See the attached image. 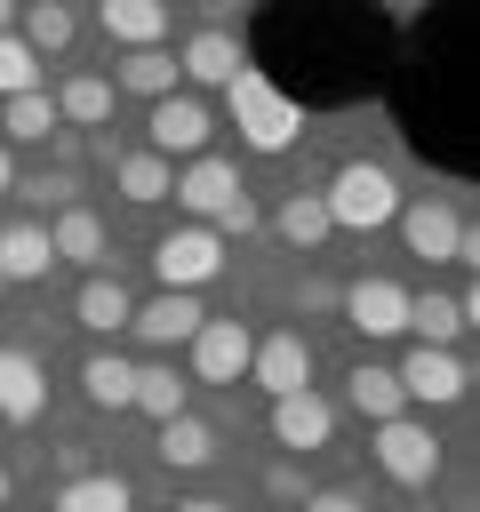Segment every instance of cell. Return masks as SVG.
I'll return each instance as SVG.
<instances>
[{"instance_id":"6da1fadb","label":"cell","mask_w":480,"mask_h":512,"mask_svg":"<svg viewBox=\"0 0 480 512\" xmlns=\"http://www.w3.org/2000/svg\"><path fill=\"white\" fill-rule=\"evenodd\" d=\"M320 200H328V224L336 232H384L400 216V176L384 160H344Z\"/></svg>"},{"instance_id":"7a4b0ae2","label":"cell","mask_w":480,"mask_h":512,"mask_svg":"<svg viewBox=\"0 0 480 512\" xmlns=\"http://www.w3.org/2000/svg\"><path fill=\"white\" fill-rule=\"evenodd\" d=\"M224 96H232V128H240V144L248 152H288L296 144V128H304V112H296V96H280L264 72H232L224 80Z\"/></svg>"},{"instance_id":"3957f363","label":"cell","mask_w":480,"mask_h":512,"mask_svg":"<svg viewBox=\"0 0 480 512\" xmlns=\"http://www.w3.org/2000/svg\"><path fill=\"white\" fill-rule=\"evenodd\" d=\"M376 464H384L392 488H432V472H440V432L400 408V416L376 424Z\"/></svg>"},{"instance_id":"277c9868","label":"cell","mask_w":480,"mask_h":512,"mask_svg":"<svg viewBox=\"0 0 480 512\" xmlns=\"http://www.w3.org/2000/svg\"><path fill=\"white\" fill-rule=\"evenodd\" d=\"M392 224H400L408 256H424V264H464V256H472V224H464L448 200H432V192H424V200H400Z\"/></svg>"},{"instance_id":"5b68a950","label":"cell","mask_w":480,"mask_h":512,"mask_svg":"<svg viewBox=\"0 0 480 512\" xmlns=\"http://www.w3.org/2000/svg\"><path fill=\"white\" fill-rule=\"evenodd\" d=\"M152 272H160V288H208L216 272H224V240L208 232V224H176V232H160L152 240Z\"/></svg>"},{"instance_id":"8992f818","label":"cell","mask_w":480,"mask_h":512,"mask_svg":"<svg viewBox=\"0 0 480 512\" xmlns=\"http://www.w3.org/2000/svg\"><path fill=\"white\" fill-rule=\"evenodd\" d=\"M336 312H344V328H352V336L384 344V336H400V328H408V288L376 272V280H352V288H336Z\"/></svg>"},{"instance_id":"52a82bcc","label":"cell","mask_w":480,"mask_h":512,"mask_svg":"<svg viewBox=\"0 0 480 512\" xmlns=\"http://www.w3.org/2000/svg\"><path fill=\"white\" fill-rule=\"evenodd\" d=\"M392 376H400V392H408V400H424V408H456V400H464V384H472V368H464V352H456V344H416Z\"/></svg>"},{"instance_id":"ba28073f","label":"cell","mask_w":480,"mask_h":512,"mask_svg":"<svg viewBox=\"0 0 480 512\" xmlns=\"http://www.w3.org/2000/svg\"><path fill=\"white\" fill-rule=\"evenodd\" d=\"M184 352H192V376H200V384H240V376H248L256 336H248L240 320H200Z\"/></svg>"},{"instance_id":"9c48e42d","label":"cell","mask_w":480,"mask_h":512,"mask_svg":"<svg viewBox=\"0 0 480 512\" xmlns=\"http://www.w3.org/2000/svg\"><path fill=\"white\" fill-rule=\"evenodd\" d=\"M248 384L256 392H304L312 384V344L296 336V328H280V336H256V352H248Z\"/></svg>"},{"instance_id":"30bf717a","label":"cell","mask_w":480,"mask_h":512,"mask_svg":"<svg viewBox=\"0 0 480 512\" xmlns=\"http://www.w3.org/2000/svg\"><path fill=\"white\" fill-rule=\"evenodd\" d=\"M272 440L288 448V456H312V448H328L336 440V408L304 384V392H280L272 400Z\"/></svg>"},{"instance_id":"8fae6325","label":"cell","mask_w":480,"mask_h":512,"mask_svg":"<svg viewBox=\"0 0 480 512\" xmlns=\"http://www.w3.org/2000/svg\"><path fill=\"white\" fill-rule=\"evenodd\" d=\"M208 128H216V120H208L200 96H160V104H152V152H160V160H176V152H184V160L208 152Z\"/></svg>"},{"instance_id":"7c38bea8","label":"cell","mask_w":480,"mask_h":512,"mask_svg":"<svg viewBox=\"0 0 480 512\" xmlns=\"http://www.w3.org/2000/svg\"><path fill=\"white\" fill-rule=\"evenodd\" d=\"M224 200H240V168H232L224 152H192V160H184V176H176V208H192V216L208 224Z\"/></svg>"},{"instance_id":"4fadbf2b","label":"cell","mask_w":480,"mask_h":512,"mask_svg":"<svg viewBox=\"0 0 480 512\" xmlns=\"http://www.w3.org/2000/svg\"><path fill=\"white\" fill-rule=\"evenodd\" d=\"M40 408H48V368L24 344H0V416L8 424H40Z\"/></svg>"},{"instance_id":"5bb4252c","label":"cell","mask_w":480,"mask_h":512,"mask_svg":"<svg viewBox=\"0 0 480 512\" xmlns=\"http://www.w3.org/2000/svg\"><path fill=\"white\" fill-rule=\"evenodd\" d=\"M208 312H200V296L192 288H160L152 304H136L128 312V328L144 336V344H192V328H200Z\"/></svg>"},{"instance_id":"9a60e30c","label":"cell","mask_w":480,"mask_h":512,"mask_svg":"<svg viewBox=\"0 0 480 512\" xmlns=\"http://www.w3.org/2000/svg\"><path fill=\"white\" fill-rule=\"evenodd\" d=\"M96 24L120 48H160L168 40V0H96Z\"/></svg>"},{"instance_id":"2e32d148","label":"cell","mask_w":480,"mask_h":512,"mask_svg":"<svg viewBox=\"0 0 480 512\" xmlns=\"http://www.w3.org/2000/svg\"><path fill=\"white\" fill-rule=\"evenodd\" d=\"M128 312H136V296H128L112 272H88V280H80V296H72V320H80L88 336H120V328H128Z\"/></svg>"},{"instance_id":"e0dca14e","label":"cell","mask_w":480,"mask_h":512,"mask_svg":"<svg viewBox=\"0 0 480 512\" xmlns=\"http://www.w3.org/2000/svg\"><path fill=\"white\" fill-rule=\"evenodd\" d=\"M408 328H416V344H456L472 328V296L424 288V296H408Z\"/></svg>"},{"instance_id":"ac0fdd59","label":"cell","mask_w":480,"mask_h":512,"mask_svg":"<svg viewBox=\"0 0 480 512\" xmlns=\"http://www.w3.org/2000/svg\"><path fill=\"white\" fill-rule=\"evenodd\" d=\"M176 72H184V80H200V88H224V80L240 72V40L208 24V32H192V40H184V56H176Z\"/></svg>"},{"instance_id":"d6986e66","label":"cell","mask_w":480,"mask_h":512,"mask_svg":"<svg viewBox=\"0 0 480 512\" xmlns=\"http://www.w3.org/2000/svg\"><path fill=\"white\" fill-rule=\"evenodd\" d=\"M176 80H184V72H176V56H168V48H120V64H112V88L152 96V104H160V96H176Z\"/></svg>"},{"instance_id":"ffe728a7","label":"cell","mask_w":480,"mask_h":512,"mask_svg":"<svg viewBox=\"0 0 480 512\" xmlns=\"http://www.w3.org/2000/svg\"><path fill=\"white\" fill-rule=\"evenodd\" d=\"M48 248H56V264L96 272V264H104V216H96V208H64V216L48 224Z\"/></svg>"},{"instance_id":"44dd1931","label":"cell","mask_w":480,"mask_h":512,"mask_svg":"<svg viewBox=\"0 0 480 512\" xmlns=\"http://www.w3.org/2000/svg\"><path fill=\"white\" fill-rule=\"evenodd\" d=\"M48 264H56V248H48V224H32V216L0 224V280H40Z\"/></svg>"},{"instance_id":"7402d4cb","label":"cell","mask_w":480,"mask_h":512,"mask_svg":"<svg viewBox=\"0 0 480 512\" xmlns=\"http://www.w3.org/2000/svg\"><path fill=\"white\" fill-rule=\"evenodd\" d=\"M112 184L128 192V208H160V200L176 192V160H160V152H128V160H112Z\"/></svg>"},{"instance_id":"603a6c76","label":"cell","mask_w":480,"mask_h":512,"mask_svg":"<svg viewBox=\"0 0 480 512\" xmlns=\"http://www.w3.org/2000/svg\"><path fill=\"white\" fill-rule=\"evenodd\" d=\"M272 232H280L296 256H312V248H320L336 224H328V200H320V192H288V200L272 208Z\"/></svg>"},{"instance_id":"cb8c5ba5","label":"cell","mask_w":480,"mask_h":512,"mask_svg":"<svg viewBox=\"0 0 480 512\" xmlns=\"http://www.w3.org/2000/svg\"><path fill=\"white\" fill-rule=\"evenodd\" d=\"M0 128H8V144H48L64 120H56L48 88H24V96H0Z\"/></svg>"},{"instance_id":"d4e9b609","label":"cell","mask_w":480,"mask_h":512,"mask_svg":"<svg viewBox=\"0 0 480 512\" xmlns=\"http://www.w3.org/2000/svg\"><path fill=\"white\" fill-rule=\"evenodd\" d=\"M344 400L368 416V424H384V416H400L408 408V392H400V376L392 368H376V360H360L352 376H344Z\"/></svg>"},{"instance_id":"484cf974","label":"cell","mask_w":480,"mask_h":512,"mask_svg":"<svg viewBox=\"0 0 480 512\" xmlns=\"http://www.w3.org/2000/svg\"><path fill=\"white\" fill-rule=\"evenodd\" d=\"M152 448H160V464H168V472H200V464L216 456V432L184 408V416H168V424H160V440H152Z\"/></svg>"},{"instance_id":"4316f807","label":"cell","mask_w":480,"mask_h":512,"mask_svg":"<svg viewBox=\"0 0 480 512\" xmlns=\"http://www.w3.org/2000/svg\"><path fill=\"white\" fill-rule=\"evenodd\" d=\"M16 40H24L32 56L72 48V8H64V0H24V8H16Z\"/></svg>"},{"instance_id":"83f0119b","label":"cell","mask_w":480,"mask_h":512,"mask_svg":"<svg viewBox=\"0 0 480 512\" xmlns=\"http://www.w3.org/2000/svg\"><path fill=\"white\" fill-rule=\"evenodd\" d=\"M112 96H120L112 80L80 72V80H64V88H56V120H64V128H104V120H112Z\"/></svg>"},{"instance_id":"f1b7e54d","label":"cell","mask_w":480,"mask_h":512,"mask_svg":"<svg viewBox=\"0 0 480 512\" xmlns=\"http://www.w3.org/2000/svg\"><path fill=\"white\" fill-rule=\"evenodd\" d=\"M128 408H136V416H152V424L184 416V376H176L168 360H144V368H136V392H128Z\"/></svg>"},{"instance_id":"f546056e","label":"cell","mask_w":480,"mask_h":512,"mask_svg":"<svg viewBox=\"0 0 480 512\" xmlns=\"http://www.w3.org/2000/svg\"><path fill=\"white\" fill-rule=\"evenodd\" d=\"M136 496H128V480L120 472H72L64 488H56V512H128Z\"/></svg>"},{"instance_id":"4dcf8cb0","label":"cell","mask_w":480,"mask_h":512,"mask_svg":"<svg viewBox=\"0 0 480 512\" xmlns=\"http://www.w3.org/2000/svg\"><path fill=\"white\" fill-rule=\"evenodd\" d=\"M80 392H88L96 408H128V392H136V360H120V352H88V360H80Z\"/></svg>"},{"instance_id":"1f68e13d","label":"cell","mask_w":480,"mask_h":512,"mask_svg":"<svg viewBox=\"0 0 480 512\" xmlns=\"http://www.w3.org/2000/svg\"><path fill=\"white\" fill-rule=\"evenodd\" d=\"M24 88H40V56L16 32H0V96H24Z\"/></svg>"},{"instance_id":"d6a6232c","label":"cell","mask_w":480,"mask_h":512,"mask_svg":"<svg viewBox=\"0 0 480 512\" xmlns=\"http://www.w3.org/2000/svg\"><path fill=\"white\" fill-rule=\"evenodd\" d=\"M208 232H216V240H248V232H264V216H256V200L240 192V200H224V208L208 216Z\"/></svg>"},{"instance_id":"836d02e7","label":"cell","mask_w":480,"mask_h":512,"mask_svg":"<svg viewBox=\"0 0 480 512\" xmlns=\"http://www.w3.org/2000/svg\"><path fill=\"white\" fill-rule=\"evenodd\" d=\"M304 512H368V504L344 496V488H320V496H304Z\"/></svg>"},{"instance_id":"e575fe53","label":"cell","mask_w":480,"mask_h":512,"mask_svg":"<svg viewBox=\"0 0 480 512\" xmlns=\"http://www.w3.org/2000/svg\"><path fill=\"white\" fill-rule=\"evenodd\" d=\"M32 200H56V208H72V176H40V184H32Z\"/></svg>"},{"instance_id":"d590c367","label":"cell","mask_w":480,"mask_h":512,"mask_svg":"<svg viewBox=\"0 0 480 512\" xmlns=\"http://www.w3.org/2000/svg\"><path fill=\"white\" fill-rule=\"evenodd\" d=\"M304 304L312 312H336V280H304Z\"/></svg>"},{"instance_id":"8d00e7d4","label":"cell","mask_w":480,"mask_h":512,"mask_svg":"<svg viewBox=\"0 0 480 512\" xmlns=\"http://www.w3.org/2000/svg\"><path fill=\"white\" fill-rule=\"evenodd\" d=\"M272 496H304V480H296V464H272V480H264Z\"/></svg>"},{"instance_id":"74e56055","label":"cell","mask_w":480,"mask_h":512,"mask_svg":"<svg viewBox=\"0 0 480 512\" xmlns=\"http://www.w3.org/2000/svg\"><path fill=\"white\" fill-rule=\"evenodd\" d=\"M8 184H16V152L0 144V192H8Z\"/></svg>"},{"instance_id":"f35d334b","label":"cell","mask_w":480,"mask_h":512,"mask_svg":"<svg viewBox=\"0 0 480 512\" xmlns=\"http://www.w3.org/2000/svg\"><path fill=\"white\" fill-rule=\"evenodd\" d=\"M176 512H232V504H216V496H192V504H176Z\"/></svg>"},{"instance_id":"ab89813d","label":"cell","mask_w":480,"mask_h":512,"mask_svg":"<svg viewBox=\"0 0 480 512\" xmlns=\"http://www.w3.org/2000/svg\"><path fill=\"white\" fill-rule=\"evenodd\" d=\"M0 32H16V0H0Z\"/></svg>"},{"instance_id":"60d3db41","label":"cell","mask_w":480,"mask_h":512,"mask_svg":"<svg viewBox=\"0 0 480 512\" xmlns=\"http://www.w3.org/2000/svg\"><path fill=\"white\" fill-rule=\"evenodd\" d=\"M0 504H8V464H0Z\"/></svg>"},{"instance_id":"b9f144b4","label":"cell","mask_w":480,"mask_h":512,"mask_svg":"<svg viewBox=\"0 0 480 512\" xmlns=\"http://www.w3.org/2000/svg\"><path fill=\"white\" fill-rule=\"evenodd\" d=\"M400 8H424V0H400Z\"/></svg>"},{"instance_id":"7bdbcfd3","label":"cell","mask_w":480,"mask_h":512,"mask_svg":"<svg viewBox=\"0 0 480 512\" xmlns=\"http://www.w3.org/2000/svg\"><path fill=\"white\" fill-rule=\"evenodd\" d=\"M216 8H232V0H216Z\"/></svg>"}]
</instances>
